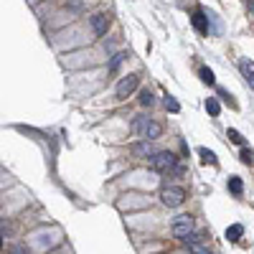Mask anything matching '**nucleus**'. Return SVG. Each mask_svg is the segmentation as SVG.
I'll return each instance as SVG.
<instances>
[{
    "instance_id": "nucleus-2",
    "label": "nucleus",
    "mask_w": 254,
    "mask_h": 254,
    "mask_svg": "<svg viewBox=\"0 0 254 254\" xmlns=\"http://www.w3.org/2000/svg\"><path fill=\"white\" fill-rule=\"evenodd\" d=\"M175 165H178V158H175L170 150H160V152H155V155L150 158V168L158 170V173L175 170Z\"/></svg>"
},
{
    "instance_id": "nucleus-25",
    "label": "nucleus",
    "mask_w": 254,
    "mask_h": 254,
    "mask_svg": "<svg viewBox=\"0 0 254 254\" xmlns=\"http://www.w3.org/2000/svg\"><path fill=\"white\" fill-rule=\"evenodd\" d=\"M219 97H224V99H226V102H229V97H231V94H229L226 89H219Z\"/></svg>"
},
{
    "instance_id": "nucleus-20",
    "label": "nucleus",
    "mask_w": 254,
    "mask_h": 254,
    "mask_svg": "<svg viewBox=\"0 0 254 254\" xmlns=\"http://www.w3.org/2000/svg\"><path fill=\"white\" fill-rule=\"evenodd\" d=\"M241 163H247V165L254 163V152H252L249 148H241Z\"/></svg>"
},
{
    "instance_id": "nucleus-15",
    "label": "nucleus",
    "mask_w": 254,
    "mask_h": 254,
    "mask_svg": "<svg viewBox=\"0 0 254 254\" xmlns=\"http://www.w3.org/2000/svg\"><path fill=\"white\" fill-rule=\"evenodd\" d=\"M125 59H127V53H115V56H112V61H109V71L115 74V71L119 69V64H122Z\"/></svg>"
},
{
    "instance_id": "nucleus-4",
    "label": "nucleus",
    "mask_w": 254,
    "mask_h": 254,
    "mask_svg": "<svg viewBox=\"0 0 254 254\" xmlns=\"http://www.w3.org/2000/svg\"><path fill=\"white\" fill-rule=\"evenodd\" d=\"M137 84H140V74H127V76H122V79L117 82V89H115L117 99H127L132 92L137 89Z\"/></svg>"
},
{
    "instance_id": "nucleus-12",
    "label": "nucleus",
    "mask_w": 254,
    "mask_h": 254,
    "mask_svg": "<svg viewBox=\"0 0 254 254\" xmlns=\"http://www.w3.org/2000/svg\"><path fill=\"white\" fill-rule=\"evenodd\" d=\"M163 107L165 109H168V112H181V104H178V99H175V97H170V94H165V99H163Z\"/></svg>"
},
{
    "instance_id": "nucleus-14",
    "label": "nucleus",
    "mask_w": 254,
    "mask_h": 254,
    "mask_svg": "<svg viewBox=\"0 0 254 254\" xmlns=\"http://www.w3.org/2000/svg\"><path fill=\"white\" fill-rule=\"evenodd\" d=\"M206 112L211 115V117H219V112H221V107H219V102H216L214 97H208V99H206Z\"/></svg>"
},
{
    "instance_id": "nucleus-23",
    "label": "nucleus",
    "mask_w": 254,
    "mask_h": 254,
    "mask_svg": "<svg viewBox=\"0 0 254 254\" xmlns=\"http://www.w3.org/2000/svg\"><path fill=\"white\" fill-rule=\"evenodd\" d=\"M10 254H28L26 247H10Z\"/></svg>"
},
{
    "instance_id": "nucleus-1",
    "label": "nucleus",
    "mask_w": 254,
    "mask_h": 254,
    "mask_svg": "<svg viewBox=\"0 0 254 254\" xmlns=\"http://www.w3.org/2000/svg\"><path fill=\"white\" fill-rule=\"evenodd\" d=\"M193 226H196L193 216H191V214H183V216H175V219H173L170 231H173V237H175V239L186 241V239H188V237L193 234Z\"/></svg>"
},
{
    "instance_id": "nucleus-17",
    "label": "nucleus",
    "mask_w": 254,
    "mask_h": 254,
    "mask_svg": "<svg viewBox=\"0 0 254 254\" xmlns=\"http://www.w3.org/2000/svg\"><path fill=\"white\" fill-rule=\"evenodd\" d=\"M198 152H201V160H203V163H211V165H216V155H214L211 150L201 148V150H198Z\"/></svg>"
},
{
    "instance_id": "nucleus-7",
    "label": "nucleus",
    "mask_w": 254,
    "mask_h": 254,
    "mask_svg": "<svg viewBox=\"0 0 254 254\" xmlns=\"http://www.w3.org/2000/svg\"><path fill=\"white\" fill-rule=\"evenodd\" d=\"M239 71H241V76L247 79V84H249V86H254V61L241 59V61H239Z\"/></svg>"
},
{
    "instance_id": "nucleus-22",
    "label": "nucleus",
    "mask_w": 254,
    "mask_h": 254,
    "mask_svg": "<svg viewBox=\"0 0 254 254\" xmlns=\"http://www.w3.org/2000/svg\"><path fill=\"white\" fill-rule=\"evenodd\" d=\"M10 234H13V226H10V221H5V219H3V239H8Z\"/></svg>"
},
{
    "instance_id": "nucleus-9",
    "label": "nucleus",
    "mask_w": 254,
    "mask_h": 254,
    "mask_svg": "<svg viewBox=\"0 0 254 254\" xmlns=\"http://www.w3.org/2000/svg\"><path fill=\"white\" fill-rule=\"evenodd\" d=\"M160 135H163V125L155 122V119H150L148 127H145V135H142V137H145V140H158Z\"/></svg>"
},
{
    "instance_id": "nucleus-3",
    "label": "nucleus",
    "mask_w": 254,
    "mask_h": 254,
    "mask_svg": "<svg viewBox=\"0 0 254 254\" xmlns=\"http://www.w3.org/2000/svg\"><path fill=\"white\" fill-rule=\"evenodd\" d=\"M160 201L168 208H178L186 201V191L181 188V186H165V188L160 191Z\"/></svg>"
},
{
    "instance_id": "nucleus-19",
    "label": "nucleus",
    "mask_w": 254,
    "mask_h": 254,
    "mask_svg": "<svg viewBox=\"0 0 254 254\" xmlns=\"http://www.w3.org/2000/svg\"><path fill=\"white\" fill-rule=\"evenodd\" d=\"M226 137H229L231 142H237V145H244V137H241L237 130H229V132H226Z\"/></svg>"
},
{
    "instance_id": "nucleus-18",
    "label": "nucleus",
    "mask_w": 254,
    "mask_h": 254,
    "mask_svg": "<svg viewBox=\"0 0 254 254\" xmlns=\"http://www.w3.org/2000/svg\"><path fill=\"white\" fill-rule=\"evenodd\" d=\"M152 102H155V97H152L148 89L140 94V104H142V107H152Z\"/></svg>"
},
{
    "instance_id": "nucleus-24",
    "label": "nucleus",
    "mask_w": 254,
    "mask_h": 254,
    "mask_svg": "<svg viewBox=\"0 0 254 254\" xmlns=\"http://www.w3.org/2000/svg\"><path fill=\"white\" fill-rule=\"evenodd\" d=\"M69 5H71V8H82L84 3H82V0H69Z\"/></svg>"
},
{
    "instance_id": "nucleus-5",
    "label": "nucleus",
    "mask_w": 254,
    "mask_h": 254,
    "mask_svg": "<svg viewBox=\"0 0 254 254\" xmlns=\"http://www.w3.org/2000/svg\"><path fill=\"white\" fill-rule=\"evenodd\" d=\"M89 26H92V31L97 33V36H104L107 28H109V16L107 13H94L89 18Z\"/></svg>"
},
{
    "instance_id": "nucleus-13",
    "label": "nucleus",
    "mask_w": 254,
    "mask_h": 254,
    "mask_svg": "<svg viewBox=\"0 0 254 254\" xmlns=\"http://www.w3.org/2000/svg\"><path fill=\"white\" fill-rule=\"evenodd\" d=\"M229 191L234 193V196H241V191H244V183H241V178L231 175V178H229Z\"/></svg>"
},
{
    "instance_id": "nucleus-16",
    "label": "nucleus",
    "mask_w": 254,
    "mask_h": 254,
    "mask_svg": "<svg viewBox=\"0 0 254 254\" xmlns=\"http://www.w3.org/2000/svg\"><path fill=\"white\" fill-rule=\"evenodd\" d=\"M201 82L203 84H216V76H214V71L208 69V66H203V69H201Z\"/></svg>"
},
{
    "instance_id": "nucleus-6",
    "label": "nucleus",
    "mask_w": 254,
    "mask_h": 254,
    "mask_svg": "<svg viewBox=\"0 0 254 254\" xmlns=\"http://www.w3.org/2000/svg\"><path fill=\"white\" fill-rule=\"evenodd\" d=\"M132 155L135 158H152L155 155V148H152V140H140L132 145Z\"/></svg>"
},
{
    "instance_id": "nucleus-21",
    "label": "nucleus",
    "mask_w": 254,
    "mask_h": 254,
    "mask_svg": "<svg viewBox=\"0 0 254 254\" xmlns=\"http://www.w3.org/2000/svg\"><path fill=\"white\" fill-rule=\"evenodd\" d=\"M191 254H211L206 244H191Z\"/></svg>"
},
{
    "instance_id": "nucleus-10",
    "label": "nucleus",
    "mask_w": 254,
    "mask_h": 254,
    "mask_svg": "<svg viewBox=\"0 0 254 254\" xmlns=\"http://www.w3.org/2000/svg\"><path fill=\"white\" fill-rule=\"evenodd\" d=\"M148 122H150L148 117L137 115L135 119H132V132H137V135H145V127H148Z\"/></svg>"
},
{
    "instance_id": "nucleus-8",
    "label": "nucleus",
    "mask_w": 254,
    "mask_h": 254,
    "mask_svg": "<svg viewBox=\"0 0 254 254\" xmlns=\"http://www.w3.org/2000/svg\"><path fill=\"white\" fill-rule=\"evenodd\" d=\"M193 26L198 33H208V16L203 13V10H196L193 13Z\"/></svg>"
},
{
    "instance_id": "nucleus-11",
    "label": "nucleus",
    "mask_w": 254,
    "mask_h": 254,
    "mask_svg": "<svg viewBox=\"0 0 254 254\" xmlns=\"http://www.w3.org/2000/svg\"><path fill=\"white\" fill-rule=\"evenodd\" d=\"M241 234H244V226H241V224H234V226L226 229V239H229V241H239Z\"/></svg>"
}]
</instances>
